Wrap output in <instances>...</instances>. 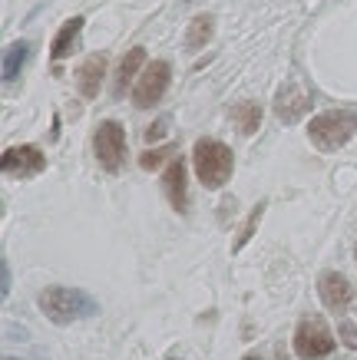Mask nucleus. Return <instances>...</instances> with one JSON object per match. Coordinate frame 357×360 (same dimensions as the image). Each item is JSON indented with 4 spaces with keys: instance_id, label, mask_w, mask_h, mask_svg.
<instances>
[{
    "instance_id": "obj_10",
    "label": "nucleus",
    "mask_w": 357,
    "mask_h": 360,
    "mask_svg": "<svg viewBox=\"0 0 357 360\" xmlns=\"http://www.w3.org/2000/svg\"><path fill=\"white\" fill-rule=\"evenodd\" d=\"M106 66H109L106 53L87 56V60L80 63V70H76V86H80V96L96 99V93L103 89V79H106Z\"/></svg>"
},
{
    "instance_id": "obj_3",
    "label": "nucleus",
    "mask_w": 357,
    "mask_h": 360,
    "mask_svg": "<svg viewBox=\"0 0 357 360\" xmlns=\"http://www.w3.org/2000/svg\"><path fill=\"white\" fill-rule=\"evenodd\" d=\"M40 311L54 324H70V321H80V317H87V314H96V304L83 291H76V288L54 284V288H46L44 295H40Z\"/></svg>"
},
{
    "instance_id": "obj_5",
    "label": "nucleus",
    "mask_w": 357,
    "mask_h": 360,
    "mask_svg": "<svg viewBox=\"0 0 357 360\" xmlns=\"http://www.w3.org/2000/svg\"><path fill=\"white\" fill-rule=\"evenodd\" d=\"M169 83H173V66L165 63V60H152L142 70V77L136 79V86H132V106L136 110H152L165 96Z\"/></svg>"
},
{
    "instance_id": "obj_20",
    "label": "nucleus",
    "mask_w": 357,
    "mask_h": 360,
    "mask_svg": "<svg viewBox=\"0 0 357 360\" xmlns=\"http://www.w3.org/2000/svg\"><path fill=\"white\" fill-rule=\"evenodd\" d=\"M165 126H169V120H156V122H152V129L146 132V142H156V139H163Z\"/></svg>"
},
{
    "instance_id": "obj_22",
    "label": "nucleus",
    "mask_w": 357,
    "mask_h": 360,
    "mask_svg": "<svg viewBox=\"0 0 357 360\" xmlns=\"http://www.w3.org/2000/svg\"><path fill=\"white\" fill-rule=\"evenodd\" d=\"M354 258H357V245H354Z\"/></svg>"
},
{
    "instance_id": "obj_16",
    "label": "nucleus",
    "mask_w": 357,
    "mask_h": 360,
    "mask_svg": "<svg viewBox=\"0 0 357 360\" xmlns=\"http://www.w3.org/2000/svg\"><path fill=\"white\" fill-rule=\"evenodd\" d=\"M27 53H30V46L23 44V40H17V44L7 46V53H4V83H13V79L20 77Z\"/></svg>"
},
{
    "instance_id": "obj_7",
    "label": "nucleus",
    "mask_w": 357,
    "mask_h": 360,
    "mask_svg": "<svg viewBox=\"0 0 357 360\" xmlns=\"http://www.w3.org/2000/svg\"><path fill=\"white\" fill-rule=\"evenodd\" d=\"M311 110V93L301 86V83H282V89L275 93V116L284 122V126H294V122H301Z\"/></svg>"
},
{
    "instance_id": "obj_4",
    "label": "nucleus",
    "mask_w": 357,
    "mask_h": 360,
    "mask_svg": "<svg viewBox=\"0 0 357 360\" xmlns=\"http://www.w3.org/2000/svg\"><path fill=\"white\" fill-rule=\"evenodd\" d=\"M334 350V334L327 328L325 317L304 314L294 328V354L301 360H321Z\"/></svg>"
},
{
    "instance_id": "obj_17",
    "label": "nucleus",
    "mask_w": 357,
    "mask_h": 360,
    "mask_svg": "<svg viewBox=\"0 0 357 360\" xmlns=\"http://www.w3.org/2000/svg\"><path fill=\"white\" fill-rule=\"evenodd\" d=\"M261 215H265V202H258V205H255V212H249V219H245V229L238 231V238H235V251H242V248H245V245L251 241V235H255V229H258Z\"/></svg>"
},
{
    "instance_id": "obj_15",
    "label": "nucleus",
    "mask_w": 357,
    "mask_h": 360,
    "mask_svg": "<svg viewBox=\"0 0 357 360\" xmlns=\"http://www.w3.org/2000/svg\"><path fill=\"white\" fill-rule=\"evenodd\" d=\"M232 120H235L242 136H255V129L261 126V106L258 103H238L232 110Z\"/></svg>"
},
{
    "instance_id": "obj_21",
    "label": "nucleus",
    "mask_w": 357,
    "mask_h": 360,
    "mask_svg": "<svg viewBox=\"0 0 357 360\" xmlns=\"http://www.w3.org/2000/svg\"><path fill=\"white\" fill-rule=\"evenodd\" d=\"M242 360H261V357H255V354H249V357H242Z\"/></svg>"
},
{
    "instance_id": "obj_11",
    "label": "nucleus",
    "mask_w": 357,
    "mask_h": 360,
    "mask_svg": "<svg viewBox=\"0 0 357 360\" xmlns=\"http://www.w3.org/2000/svg\"><path fill=\"white\" fill-rule=\"evenodd\" d=\"M163 188H165V198L173 202L175 212H179V215H185V212H189V188H185V159H179V155H175L173 162H169V169H165V175H163Z\"/></svg>"
},
{
    "instance_id": "obj_1",
    "label": "nucleus",
    "mask_w": 357,
    "mask_h": 360,
    "mask_svg": "<svg viewBox=\"0 0 357 360\" xmlns=\"http://www.w3.org/2000/svg\"><path fill=\"white\" fill-rule=\"evenodd\" d=\"M192 165L195 175L206 188H222L235 172V155L225 142L218 139H199L192 149Z\"/></svg>"
},
{
    "instance_id": "obj_19",
    "label": "nucleus",
    "mask_w": 357,
    "mask_h": 360,
    "mask_svg": "<svg viewBox=\"0 0 357 360\" xmlns=\"http://www.w3.org/2000/svg\"><path fill=\"white\" fill-rule=\"evenodd\" d=\"M337 334H341V340H344V347L357 350V328L351 324V321H341V324H337Z\"/></svg>"
},
{
    "instance_id": "obj_6",
    "label": "nucleus",
    "mask_w": 357,
    "mask_h": 360,
    "mask_svg": "<svg viewBox=\"0 0 357 360\" xmlns=\"http://www.w3.org/2000/svg\"><path fill=\"white\" fill-rule=\"evenodd\" d=\"M93 149H96V159L106 172H119L126 162V129L113 120L99 122L93 132Z\"/></svg>"
},
{
    "instance_id": "obj_9",
    "label": "nucleus",
    "mask_w": 357,
    "mask_h": 360,
    "mask_svg": "<svg viewBox=\"0 0 357 360\" xmlns=\"http://www.w3.org/2000/svg\"><path fill=\"white\" fill-rule=\"evenodd\" d=\"M318 295H321V304L331 311V314H344L347 304H351V284L341 271H325L318 278Z\"/></svg>"
},
{
    "instance_id": "obj_12",
    "label": "nucleus",
    "mask_w": 357,
    "mask_h": 360,
    "mask_svg": "<svg viewBox=\"0 0 357 360\" xmlns=\"http://www.w3.org/2000/svg\"><path fill=\"white\" fill-rule=\"evenodd\" d=\"M142 63H146V50H142V46H132L130 53L123 56V63H119V70H116V86H113V93H116V96H123L130 86H136V83H132V77L142 70Z\"/></svg>"
},
{
    "instance_id": "obj_2",
    "label": "nucleus",
    "mask_w": 357,
    "mask_h": 360,
    "mask_svg": "<svg viewBox=\"0 0 357 360\" xmlns=\"http://www.w3.org/2000/svg\"><path fill=\"white\" fill-rule=\"evenodd\" d=\"M354 132H357V110H334L325 112V116H314L308 122V139L321 153L344 149L347 142L354 139Z\"/></svg>"
},
{
    "instance_id": "obj_18",
    "label": "nucleus",
    "mask_w": 357,
    "mask_h": 360,
    "mask_svg": "<svg viewBox=\"0 0 357 360\" xmlns=\"http://www.w3.org/2000/svg\"><path fill=\"white\" fill-rule=\"evenodd\" d=\"M169 155H173V146H165V149H156V153H142V155H139V165L146 169V172H152V169H159V165H163Z\"/></svg>"
},
{
    "instance_id": "obj_14",
    "label": "nucleus",
    "mask_w": 357,
    "mask_h": 360,
    "mask_svg": "<svg viewBox=\"0 0 357 360\" xmlns=\"http://www.w3.org/2000/svg\"><path fill=\"white\" fill-rule=\"evenodd\" d=\"M212 30H215V17L212 13H202L189 23V33H185V46L189 50H202V46L212 40Z\"/></svg>"
},
{
    "instance_id": "obj_13",
    "label": "nucleus",
    "mask_w": 357,
    "mask_h": 360,
    "mask_svg": "<svg viewBox=\"0 0 357 360\" xmlns=\"http://www.w3.org/2000/svg\"><path fill=\"white\" fill-rule=\"evenodd\" d=\"M80 30H83V17H70V20H66L63 27L56 30L54 44H50V56H54L56 63L70 56V50H73V44H76V37H80Z\"/></svg>"
},
{
    "instance_id": "obj_8",
    "label": "nucleus",
    "mask_w": 357,
    "mask_h": 360,
    "mask_svg": "<svg viewBox=\"0 0 357 360\" xmlns=\"http://www.w3.org/2000/svg\"><path fill=\"white\" fill-rule=\"evenodd\" d=\"M44 165H46V159L37 146H13L0 159L4 175H17V179H30V175L44 172Z\"/></svg>"
}]
</instances>
